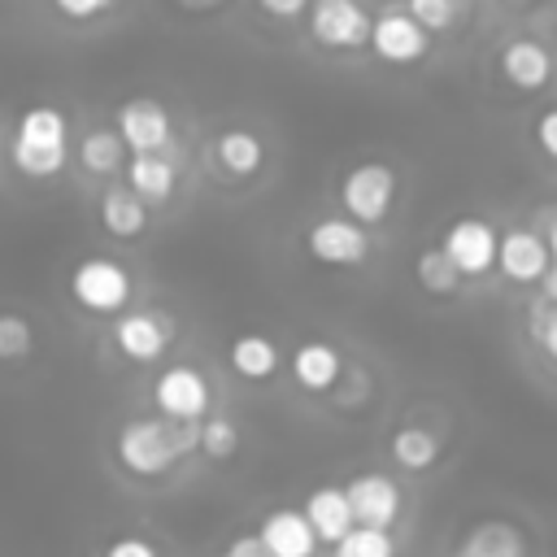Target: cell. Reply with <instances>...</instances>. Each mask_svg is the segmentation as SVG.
I'll return each mask as SVG.
<instances>
[{
	"label": "cell",
	"instance_id": "6da1fadb",
	"mask_svg": "<svg viewBox=\"0 0 557 557\" xmlns=\"http://www.w3.org/2000/svg\"><path fill=\"white\" fill-rule=\"evenodd\" d=\"M196 435H200V422H165L157 413H144V418H126L117 426L113 453H117V461H122L126 474H135V479H161L183 457L196 453Z\"/></svg>",
	"mask_w": 557,
	"mask_h": 557
},
{
	"label": "cell",
	"instance_id": "7a4b0ae2",
	"mask_svg": "<svg viewBox=\"0 0 557 557\" xmlns=\"http://www.w3.org/2000/svg\"><path fill=\"white\" fill-rule=\"evenodd\" d=\"M70 117L57 104H30L17 117L9 157L17 165V174L26 178H57L70 161Z\"/></svg>",
	"mask_w": 557,
	"mask_h": 557
},
{
	"label": "cell",
	"instance_id": "3957f363",
	"mask_svg": "<svg viewBox=\"0 0 557 557\" xmlns=\"http://www.w3.org/2000/svg\"><path fill=\"white\" fill-rule=\"evenodd\" d=\"M65 287H70V300L83 313H113L117 318L131 305V270L117 257H104V252L78 257Z\"/></svg>",
	"mask_w": 557,
	"mask_h": 557
},
{
	"label": "cell",
	"instance_id": "277c9868",
	"mask_svg": "<svg viewBox=\"0 0 557 557\" xmlns=\"http://www.w3.org/2000/svg\"><path fill=\"white\" fill-rule=\"evenodd\" d=\"M396 170L387 161H357L344 178H339V205L344 218H352L357 226H379L387 222L392 205H396Z\"/></svg>",
	"mask_w": 557,
	"mask_h": 557
},
{
	"label": "cell",
	"instance_id": "5b68a950",
	"mask_svg": "<svg viewBox=\"0 0 557 557\" xmlns=\"http://www.w3.org/2000/svg\"><path fill=\"white\" fill-rule=\"evenodd\" d=\"M152 400H157V413L165 422H200L209 418V405H213V387L205 379L200 366L191 361H174L157 374L152 383Z\"/></svg>",
	"mask_w": 557,
	"mask_h": 557
},
{
	"label": "cell",
	"instance_id": "8992f818",
	"mask_svg": "<svg viewBox=\"0 0 557 557\" xmlns=\"http://www.w3.org/2000/svg\"><path fill=\"white\" fill-rule=\"evenodd\" d=\"M113 131H117V139H122V148L131 157H139V152H170V144H174V117H170V109L157 96L122 100L117 117H113Z\"/></svg>",
	"mask_w": 557,
	"mask_h": 557
},
{
	"label": "cell",
	"instance_id": "52a82bcc",
	"mask_svg": "<svg viewBox=\"0 0 557 557\" xmlns=\"http://www.w3.org/2000/svg\"><path fill=\"white\" fill-rule=\"evenodd\" d=\"M383 65H396V70H409L418 61L431 57V35L405 13V9H383L370 17V44H366Z\"/></svg>",
	"mask_w": 557,
	"mask_h": 557
},
{
	"label": "cell",
	"instance_id": "ba28073f",
	"mask_svg": "<svg viewBox=\"0 0 557 557\" xmlns=\"http://www.w3.org/2000/svg\"><path fill=\"white\" fill-rule=\"evenodd\" d=\"M496 244H500V231L487 218H457L440 235V252L461 278H483L496 265Z\"/></svg>",
	"mask_w": 557,
	"mask_h": 557
},
{
	"label": "cell",
	"instance_id": "9c48e42d",
	"mask_svg": "<svg viewBox=\"0 0 557 557\" xmlns=\"http://www.w3.org/2000/svg\"><path fill=\"white\" fill-rule=\"evenodd\" d=\"M305 252L326 270H357L370 257V235L352 218H318L305 231Z\"/></svg>",
	"mask_w": 557,
	"mask_h": 557
},
{
	"label": "cell",
	"instance_id": "30bf717a",
	"mask_svg": "<svg viewBox=\"0 0 557 557\" xmlns=\"http://www.w3.org/2000/svg\"><path fill=\"white\" fill-rule=\"evenodd\" d=\"M309 35L331 52H357L370 44V13L361 0H309Z\"/></svg>",
	"mask_w": 557,
	"mask_h": 557
},
{
	"label": "cell",
	"instance_id": "8fae6325",
	"mask_svg": "<svg viewBox=\"0 0 557 557\" xmlns=\"http://www.w3.org/2000/svg\"><path fill=\"white\" fill-rule=\"evenodd\" d=\"M344 496H348V509H352V522L357 527H379V531H392L396 518H400V483L392 474H379V470H361L344 483Z\"/></svg>",
	"mask_w": 557,
	"mask_h": 557
},
{
	"label": "cell",
	"instance_id": "7c38bea8",
	"mask_svg": "<svg viewBox=\"0 0 557 557\" xmlns=\"http://www.w3.org/2000/svg\"><path fill=\"white\" fill-rule=\"evenodd\" d=\"M170 335H174V326L161 313H152V309H131V313L113 318V344L135 366L161 361V352L170 348Z\"/></svg>",
	"mask_w": 557,
	"mask_h": 557
},
{
	"label": "cell",
	"instance_id": "4fadbf2b",
	"mask_svg": "<svg viewBox=\"0 0 557 557\" xmlns=\"http://www.w3.org/2000/svg\"><path fill=\"white\" fill-rule=\"evenodd\" d=\"M548 265H553V257H548L540 231H531V226H509V231L500 235V244H496V270H500L509 283H540Z\"/></svg>",
	"mask_w": 557,
	"mask_h": 557
},
{
	"label": "cell",
	"instance_id": "5bb4252c",
	"mask_svg": "<svg viewBox=\"0 0 557 557\" xmlns=\"http://www.w3.org/2000/svg\"><path fill=\"white\" fill-rule=\"evenodd\" d=\"M300 513L309 522V531L318 535V544L335 548L357 522H352V509H348V496H344V483H318L305 492L300 500Z\"/></svg>",
	"mask_w": 557,
	"mask_h": 557
},
{
	"label": "cell",
	"instance_id": "9a60e30c",
	"mask_svg": "<svg viewBox=\"0 0 557 557\" xmlns=\"http://www.w3.org/2000/svg\"><path fill=\"white\" fill-rule=\"evenodd\" d=\"M496 70H500V78L513 87V91H544L548 87V78H553V57H548V48L540 44V39H509L505 48H500V57H496Z\"/></svg>",
	"mask_w": 557,
	"mask_h": 557
},
{
	"label": "cell",
	"instance_id": "2e32d148",
	"mask_svg": "<svg viewBox=\"0 0 557 557\" xmlns=\"http://www.w3.org/2000/svg\"><path fill=\"white\" fill-rule=\"evenodd\" d=\"M122 183H126V191H135L152 209V205H165L178 191V165H174L170 152H139V157H126Z\"/></svg>",
	"mask_w": 557,
	"mask_h": 557
},
{
	"label": "cell",
	"instance_id": "e0dca14e",
	"mask_svg": "<svg viewBox=\"0 0 557 557\" xmlns=\"http://www.w3.org/2000/svg\"><path fill=\"white\" fill-rule=\"evenodd\" d=\"M257 540L270 557H318L322 548L300 509H270L257 527Z\"/></svg>",
	"mask_w": 557,
	"mask_h": 557
},
{
	"label": "cell",
	"instance_id": "ac0fdd59",
	"mask_svg": "<svg viewBox=\"0 0 557 557\" xmlns=\"http://www.w3.org/2000/svg\"><path fill=\"white\" fill-rule=\"evenodd\" d=\"M292 379L296 387L322 396V392H335L339 379H344V357L335 344L326 339H305L296 352H292Z\"/></svg>",
	"mask_w": 557,
	"mask_h": 557
},
{
	"label": "cell",
	"instance_id": "d6986e66",
	"mask_svg": "<svg viewBox=\"0 0 557 557\" xmlns=\"http://www.w3.org/2000/svg\"><path fill=\"white\" fill-rule=\"evenodd\" d=\"M453 557H527V535L505 518H487L457 540Z\"/></svg>",
	"mask_w": 557,
	"mask_h": 557
},
{
	"label": "cell",
	"instance_id": "ffe728a7",
	"mask_svg": "<svg viewBox=\"0 0 557 557\" xmlns=\"http://www.w3.org/2000/svg\"><path fill=\"white\" fill-rule=\"evenodd\" d=\"M226 361H231V370L239 374V379H248V383H265V379H274V370H278V344L270 339V335H261V331H239L231 344H226Z\"/></svg>",
	"mask_w": 557,
	"mask_h": 557
},
{
	"label": "cell",
	"instance_id": "44dd1931",
	"mask_svg": "<svg viewBox=\"0 0 557 557\" xmlns=\"http://www.w3.org/2000/svg\"><path fill=\"white\" fill-rule=\"evenodd\" d=\"M100 226L113 239H139L148 231V205L135 191H126V183H113L100 196Z\"/></svg>",
	"mask_w": 557,
	"mask_h": 557
},
{
	"label": "cell",
	"instance_id": "7402d4cb",
	"mask_svg": "<svg viewBox=\"0 0 557 557\" xmlns=\"http://www.w3.org/2000/svg\"><path fill=\"white\" fill-rule=\"evenodd\" d=\"M213 157H218V165H222L231 178H248V174L261 170L265 148H261V139H257L252 131L226 126V131H218V139H213Z\"/></svg>",
	"mask_w": 557,
	"mask_h": 557
},
{
	"label": "cell",
	"instance_id": "603a6c76",
	"mask_svg": "<svg viewBox=\"0 0 557 557\" xmlns=\"http://www.w3.org/2000/svg\"><path fill=\"white\" fill-rule=\"evenodd\" d=\"M387 453H392V461H396L400 470L422 474V470H431V466L440 461V435H435L431 426L405 422V426H396V431H392Z\"/></svg>",
	"mask_w": 557,
	"mask_h": 557
},
{
	"label": "cell",
	"instance_id": "cb8c5ba5",
	"mask_svg": "<svg viewBox=\"0 0 557 557\" xmlns=\"http://www.w3.org/2000/svg\"><path fill=\"white\" fill-rule=\"evenodd\" d=\"M74 157H78V165L87 170V174H117L122 165H126V148H122V139H117V131L113 126H91L78 144H74Z\"/></svg>",
	"mask_w": 557,
	"mask_h": 557
},
{
	"label": "cell",
	"instance_id": "d4e9b609",
	"mask_svg": "<svg viewBox=\"0 0 557 557\" xmlns=\"http://www.w3.org/2000/svg\"><path fill=\"white\" fill-rule=\"evenodd\" d=\"M413 278H418V287L426 292V296H457L461 292V274L448 265V257L440 252V248H422L418 252V261H413Z\"/></svg>",
	"mask_w": 557,
	"mask_h": 557
},
{
	"label": "cell",
	"instance_id": "484cf974",
	"mask_svg": "<svg viewBox=\"0 0 557 557\" xmlns=\"http://www.w3.org/2000/svg\"><path fill=\"white\" fill-rule=\"evenodd\" d=\"M196 453H205L209 461H231V457L239 453V422L226 418V413H209V418H200Z\"/></svg>",
	"mask_w": 557,
	"mask_h": 557
},
{
	"label": "cell",
	"instance_id": "4316f807",
	"mask_svg": "<svg viewBox=\"0 0 557 557\" xmlns=\"http://www.w3.org/2000/svg\"><path fill=\"white\" fill-rule=\"evenodd\" d=\"M331 557H400V544L392 531H379V527H352L335 548Z\"/></svg>",
	"mask_w": 557,
	"mask_h": 557
},
{
	"label": "cell",
	"instance_id": "83f0119b",
	"mask_svg": "<svg viewBox=\"0 0 557 557\" xmlns=\"http://www.w3.org/2000/svg\"><path fill=\"white\" fill-rule=\"evenodd\" d=\"M30 352H35V326H30V318L4 309V313H0V361L17 366V361H26Z\"/></svg>",
	"mask_w": 557,
	"mask_h": 557
},
{
	"label": "cell",
	"instance_id": "f1b7e54d",
	"mask_svg": "<svg viewBox=\"0 0 557 557\" xmlns=\"http://www.w3.org/2000/svg\"><path fill=\"white\" fill-rule=\"evenodd\" d=\"M405 13H409L426 35H444V30L457 26L461 0H405Z\"/></svg>",
	"mask_w": 557,
	"mask_h": 557
},
{
	"label": "cell",
	"instance_id": "f546056e",
	"mask_svg": "<svg viewBox=\"0 0 557 557\" xmlns=\"http://www.w3.org/2000/svg\"><path fill=\"white\" fill-rule=\"evenodd\" d=\"M531 344L557 361V305H531Z\"/></svg>",
	"mask_w": 557,
	"mask_h": 557
},
{
	"label": "cell",
	"instance_id": "4dcf8cb0",
	"mask_svg": "<svg viewBox=\"0 0 557 557\" xmlns=\"http://www.w3.org/2000/svg\"><path fill=\"white\" fill-rule=\"evenodd\" d=\"M122 0H52V9L65 17V22H96L104 13H113Z\"/></svg>",
	"mask_w": 557,
	"mask_h": 557
},
{
	"label": "cell",
	"instance_id": "1f68e13d",
	"mask_svg": "<svg viewBox=\"0 0 557 557\" xmlns=\"http://www.w3.org/2000/svg\"><path fill=\"white\" fill-rule=\"evenodd\" d=\"M100 557H161V553H157V544H148L144 535H113V540L100 548Z\"/></svg>",
	"mask_w": 557,
	"mask_h": 557
},
{
	"label": "cell",
	"instance_id": "d6a6232c",
	"mask_svg": "<svg viewBox=\"0 0 557 557\" xmlns=\"http://www.w3.org/2000/svg\"><path fill=\"white\" fill-rule=\"evenodd\" d=\"M535 144H540V152L557 165V104L540 113V122H535Z\"/></svg>",
	"mask_w": 557,
	"mask_h": 557
},
{
	"label": "cell",
	"instance_id": "836d02e7",
	"mask_svg": "<svg viewBox=\"0 0 557 557\" xmlns=\"http://www.w3.org/2000/svg\"><path fill=\"white\" fill-rule=\"evenodd\" d=\"M226 557H270V553L261 548L257 531H239V535L226 540Z\"/></svg>",
	"mask_w": 557,
	"mask_h": 557
},
{
	"label": "cell",
	"instance_id": "e575fe53",
	"mask_svg": "<svg viewBox=\"0 0 557 557\" xmlns=\"http://www.w3.org/2000/svg\"><path fill=\"white\" fill-rule=\"evenodd\" d=\"M257 4H261V13H270V17H278V22L300 17V13L309 9V0H257Z\"/></svg>",
	"mask_w": 557,
	"mask_h": 557
},
{
	"label": "cell",
	"instance_id": "d590c367",
	"mask_svg": "<svg viewBox=\"0 0 557 557\" xmlns=\"http://www.w3.org/2000/svg\"><path fill=\"white\" fill-rule=\"evenodd\" d=\"M540 287H544V305H557V261L544 270V278H540Z\"/></svg>",
	"mask_w": 557,
	"mask_h": 557
},
{
	"label": "cell",
	"instance_id": "8d00e7d4",
	"mask_svg": "<svg viewBox=\"0 0 557 557\" xmlns=\"http://www.w3.org/2000/svg\"><path fill=\"white\" fill-rule=\"evenodd\" d=\"M540 239H544V248H548V257L557 261V213H548V222H544V231H540Z\"/></svg>",
	"mask_w": 557,
	"mask_h": 557
},
{
	"label": "cell",
	"instance_id": "74e56055",
	"mask_svg": "<svg viewBox=\"0 0 557 557\" xmlns=\"http://www.w3.org/2000/svg\"><path fill=\"white\" fill-rule=\"evenodd\" d=\"M178 9H191V13H209V9H218V4H226V0H174Z\"/></svg>",
	"mask_w": 557,
	"mask_h": 557
},
{
	"label": "cell",
	"instance_id": "f35d334b",
	"mask_svg": "<svg viewBox=\"0 0 557 557\" xmlns=\"http://www.w3.org/2000/svg\"><path fill=\"white\" fill-rule=\"evenodd\" d=\"M209 557H226V553H209Z\"/></svg>",
	"mask_w": 557,
	"mask_h": 557
}]
</instances>
